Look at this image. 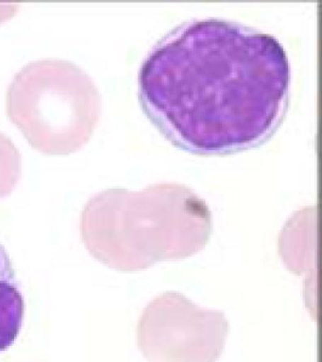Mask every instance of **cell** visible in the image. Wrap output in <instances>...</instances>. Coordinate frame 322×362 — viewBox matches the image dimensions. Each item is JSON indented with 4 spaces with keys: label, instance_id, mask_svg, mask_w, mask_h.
Masks as SVG:
<instances>
[{
    "label": "cell",
    "instance_id": "cell-1",
    "mask_svg": "<svg viewBox=\"0 0 322 362\" xmlns=\"http://www.w3.org/2000/svg\"><path fill=\"white\" fill-rule=\"evenodd\" d=\"M143 109L177 146L223 154L258 146L284 118L291 69L278 39L219 18L183 23L139 72Z\"/></svg>",
    "mask_w": 322,
    "mask_h": 362
},
{
    "label": "cell",
    "instance_id": "cell-3",
    "mask_svg": "<svg viewBox=\"0 0 322 362\" xmlns=\"http://www.w3.org/2000/svg\"><path fill=\"white\" fill-rule=\"evenodd\" d=\"M101 98L88 74L58 59L30 62L7 92V113L33 148L69 155L88 143L100 121Z\"/></svg>",
    "mask_w": 322,
    "mask_h": 362
},
{
    "label": "cell",
    "instance_id": "cell-5",
    "mask_svg": "<svg viewBox=\"0 0 322 362\" xmlns=\"http://www.w3.org/2000/svg\"><path fill=\"white\" fill-rule=\"evenodd\" d=\"M25 302L9 255L0 243V353L12 346L23 327Z\"/></svg>",
    "mask_w": 322,
    "mask_h": 362
},
{
    "label": "cell",
    "instance_id": "cell-4",
    "mask_svg": "<svg viewBox=\"0 0 322 362\" xmlns=\"http://www.w3.org/2000/svg\"><path fill=\"white\" fill-rule=\"evenodd\" d=\"M229 330L222 311L200 308L178 291H166L144 310L137 344L148 362H217Z\"/></svg>",
    "mask_w": 322,
    "mask_h": 362
},
{
    "label": "cell",
    "instance_id": "cell-6",
    "mask_svg": "<svg viewBox=\"0 0 322 362\" xmlns=\"http://www.w3.org/2000/svg\"><path fill=\"white\" fill-rule=\"evenodd\" d=\"M21 172V152L8 136L0 132V199L12 194Z\"/></svg>",
    "mask_w": 322,
    "mask_h": 362
},
{
    "label": "cell",
    "instance_id": "cell-2",
    "mask_svg": "<svg viewBox=\"0 0 322 362\" xmlns=\"http://www.w3.org/2000/svg\"><path fill=\"white\" fill-rule=\"evenodd\" d=\"M80 228L98 262L139 272L199 253L211 239L213 223L205 201L188 187L157 184L141 192H98L84 206Z\"/></svg>",
    "mask_w": 322,
    "mask_h": 362
}]
</instances>
